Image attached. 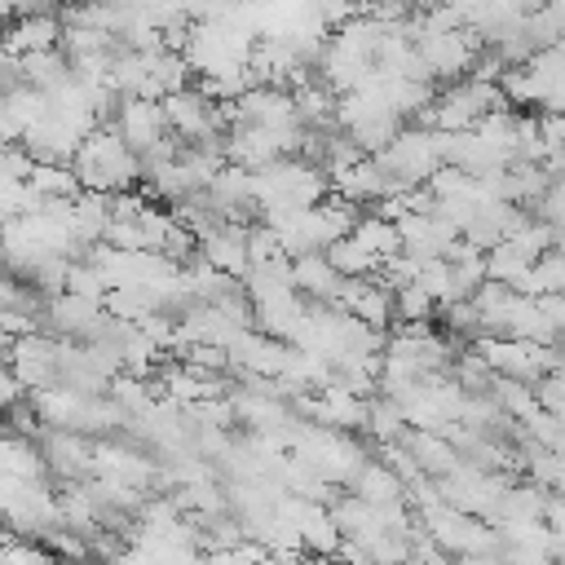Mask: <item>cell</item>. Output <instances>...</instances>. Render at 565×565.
I'll return each instance as SVG.
<instances>
[{
    "label": "cell",
    "instance_id": "cell-33",
    "mask_svg": "<svg viewBox=\"0 0 565 565\" xmlns=\"http://www.w3.org/2000/svg\"><path fill=\"white\" fill-rule=\"evenodd\" d=\"M26 397V384L18 380V371L9 366V362H0V411H9L13 402H22Z\"/></svg>",
    "mask_w": 565,
    "mask_h": 565
},
{
    "label": "cell",
    "instance_id": "cell-12",
    "mask_svg": "<svg viewBox=\"0 0 565 565\" xmlns=\"http://www.w3.org/2000/svg\"><path fill=\"white\" fill-rule=\"evenodd\" d=\"M40 450H44L49 472H57V477H66V481L93 472V441H84L79 428H49Z\"/></svg>",
    "mask_w": 565,
    "mask_h": 565
},
{
    "label": "cell",
    "instance_id": "cell-11",
    "mask_svg": "<svg viewBox=\"0 0 565 565\" xmlns=\"http://www.w3.org/2000/svg\"><path fill=\"white\" fill-rule=\"evenodd\" d=\"M93 477H110V481H124V486L146 490V486L159 477V468H154L146 455L128 450V446L97 441V446H93Z\"/></svg>",
    "mask_w": 565,
    "mask_h": 565
},
{
    "label": "cell",
    "instance_id": "cell-27",
    "mask_svg": "<svg viewBox=\"0 0 565 565\" xmlns=\"http://www.w3.org/2000/svg\"><path fill=\"white\" fill-rule=\"evenodd\" d=\"M415 282H419L437 305L455 300V282H450V260H446V256H424L419 269H415Z\"/></svg>",
    "mask_w": 565,
    "mask_h": 565
},
{
    "label": "cell",
    "instance_id": "cell-15",
    "mask_svg": "<svg viewBox=\"0 0 565 565\" xmlns=\"http://www.w3.org/2000/svg\"><path fill=\"white\" fill-rule=\"evenodd\" d=\"M291 287L305 300H331L340 287V274L327 260V252H300V256H291Z\"/></svg>",
    "mask_w": 565,
    "mask_h": 565
},
{
    "label": "cell",
    "instance_id": "cell-28",
    "mask_svg": "<svg viewBox=\"0 0 565 565\" xmlns=\"http://www.w3.org/2000/svg\"><path fill=\"white\" fill-rule=\"evenodd\" d=\"M508 238H512V243L534 260V256H543L547 247H556V225H547L543 216H525Z\"/></svg>",
    "mask_w": 565,
    "mask_h": 565
},
{
    "label": "cell",
    "instance_id": "cell-9",
    "mask_svg": "<svg viewBox=\"0 0 565 565\" xmlns=\"http://www.w3.org/2000/svg\"><path fill=\"white\" fill-rule=\"evenodd\" d=\"M57 344H62V340H53V335H44V331L13 335V344H9V366L18 371V380H22L26 388H44V384L57 380Z\"/></svg>",
    "mask_w": 565,
    "mask_h": 565
},
{
    "label": "cell",
    "instance_id": "cell-16",
    "mask_svg": "<svg viewBox=\"0 0 565 565\" xmlns=\"http://www.w3.org/2000/svg\"><path fill=\"white\" fill-rule=\"evenodd\" d=\"M0 472L31 481V477H49V463H44V450L26 433H13L0 424Z\"/></svg>",
    "mask_w": 565,
    "mask_h": 565
},
{
    "label": "cell",
    "instance_id": "cell-10",
    "mask_svg": "<svg viewBox=\"0 0 565 565\" xmlns=\"http://www.w3.org/2000/svg\"><path fill=\"white\" fill-rule=\"evenodd\" d=\"M199 256L207 265H216L230 278H243V269L252 265L247 256V225L243 221H216L212 230L199 234Z\"/></svg>",
    "mask_w": 565,
    "mask_h": 565
},
{
    "label": "cell",
    "instance_id": "cell-4",
    "mask_svg": "<svg viewBox=\"0 0 565 565\" xmlns=\"http://www.w3.org/2000/svg\"><path fill=\"white\" fill-rule=\"evenodd\" d=\"M380 159V168L388 172V181H397V185H424L428 177H433V168L441 163V154H437V137H433V128H397L393 137H388V146L375 154Z\"/></svg>",
    "mask_w": 565,
    "mask_h": 565
},
{
    "label": "cell",
    "instance_id": "cell-1",
    "mask_svg": "<svg viewBox=\"0 0 565 565\" xmlns=\"http://www.w3.org/2000/svg\"><path fill=\"white\" fill-rule=\"evenodd\" d=\"M71 168L84 190H102V194L137 190V181H141V154L115 128H102V124L93 132H84L79 150L71 154Z\"/></svg>",
    "mask_w": 565,
    "mask_h": 565
},
{
    "label": "cell",
    "instance_id": "cell-24",
    "mask_svg": "<svg viewBox=\"0 0 565 565\" xmlns=\"http://www.w3.org/2000/svg\"><path fill=\"white\" fill-rule=\"evenodd\" d=\"M530 269V256L512 243V238H499V243H490L486 247V278H494V282H516L521 274Z\"/></svg>",
    "mask_w": 565,
    "mask_h": 565
},
{
    "label": "cell",
    "instance_id": "cell-2",
    "mask_svg": "<svg viewBox=\"0 0 565 565\" xmlns=\"http://www.w3.org/2000/svg\"><path fill=\"white\" fill-rule=\"evenodd\" d=\"M291 450H296L300 459H309L313 472H318L322 481H331V486H349L353 472H358L362 459H366V450H362L353 437H344V428H331V424H300V428L291 433Z\"/></svg>",
    "mask_w": 565,
    "mask_h": 565
},
{
    "label": "cell",
    "instance_id": "cell-13",
    "mask_svg": "<svg viewBox=\"0 0 565 565\" xmlns=\"http://www.w3.org/2000/svg\"><path fill=\"white\" fill-rule=\"evenodd\" d=\"M62 18L53 9H40V13H18L9 26H4V44L22 57V53H40V49H57L62 44Z\"/></svg>",
    "mask_w": 565,
    "mask_h": 565
},
{
    "label": "cell",
    "instance_id": "cell-22",
    "mask_svg": "<svg viewBox=\"0 0 565 565\" xmlns=\"http://www.w3.org/2000/svg\"><path fill=\"white\" fill-rule=\"evenodd\" d=\"M322 252H327V260L335 265V274H340V278H366V274H380V265H384V260H380L375 252H366L353 234L331 238Z\"/></svg>",
    "mask_w": 565,
    "mask_h": 565
},
{
    "label": "cell",
    "instance_id": "cell-29",
    "mask_svg": "<svg viewBox=\"0 0 565 565\" xmlns=\"http://www.w3.org/2000/svg\"><path fill=\"white\" fill-rule=\"evenodd\" d=\"M450 371H455V380H459L468 393H481V388H490V380H494L490 362H486L477 349H463L459 358H450Z\"/></svg>",
    "mask_w": 565,
    "mask_h": 565
},
{
    "label": "cell",
    "instance_id": "cell-26",
    "mask_svg": "<svg viewBox=\"0 0 565 565\" xmlns=\"http://www.w3.org/2000/svg\"><path fill=\"white\" fill-rule=\"evenodd\" d=\"M433 309H437V300H433L415 278L393 287V322H428Z\"/></svg>",
    "mask_w": 565,
    "mask_h": 565
},
{
    "label": "cell",
    "instance_id": "cell-21",
    "mask_svg": "<svg viewBox=\"0 0 565 565\" xmlns=\"http://www.w3.org/2000/svg\"><path fill=\"white\" fill-rule=\"evenodd\" d=\"M366 252H375L380 260H388L393 252H402V234H397V221H388L384 212H358L353 230H349Z\"/></svg>",
    "mask_w": 565,
    "mask_h": 565
},
{
    "label": "cell",
    "instance_id": "cell-32",
    "mask_svg": "<svg viewBox=\"0 0 565 565\" xmlns=\"http://www.w3.org/2000/svg\"><path fill=\"white\" fill-rule=\"evenodd\" d=\"M534 124H539L543 150H561V146H565V110H539Z\"/></svg>",
    "mask_w": 565,
    "mask_h": 565
},
{
    "label": "cell",
    "instance_id": "cell-3",
    "mask_svg": "<svg viewBox=\"0 0 565 565\" xmlns=\"http://www.w3.org/2000/svg\"><path fill=\"white\" fill-rule=\"evenodd\" d=\"M424 530L450 552V556H486L499 552V530L481 521L477 512H463L455 503H437L424 512Z\"/></svg>",
    "mask_w": 565,
    "mask_h": 565
},
{
    "label": "cell",
    "instance_id": "cell-20",
    "mask_svg": "<svg viewBox=\"0 0 565 565\" xmlns=\"http://www.w3.org/2000/svg\"><path fill=\"white\" fill-rule=\"evenodd\" d=\"M26 185H31L40 199H75V194L84 190L79 177H75V168L62 163V159H35L31 172H26Z\"/></svg>",
    "mask_w": 565,
    "mask_h": 565
},
{
    "label": "cell",
    "instance_id": "cell-18",
    "mask_svg": "<svg viewBox=\"0 0 565 565\" xmlns=\"http://www.w3.org/2000/svg\"><path fill=\"white\" fill-rule=\"evenodd\" d=\"M353 494L371 499V503H393V499H406V481L384 463V459H362V468L353 472L349 481Z\"/></svg>",
    "mask_w": 565,
    "mask_h": 565
},
{
    "label": "cell",
    "instance_id": "cell-30",
    "mask_svg": "<svg viewBox=\"0 0 565 565\" xmlns=\"http://www.w3.org/2000/svg\"><path fill=\"white\" fill-rule=\"evenodd\" d=\"M62 291L102 300V296H106V278H102V269H97L93 260H71V265H66V282H62Z\"/></svg>",
    "mask_w": 565,
    "mask_h": 565
},
{
    "label": "cell",
    "instance_id": "cell-5",
    "mask_svg": "<svg viewBox=\"0 0 565 565\" xmlns=\"http://www.w3.org/2000/svg\"><path fill=\"white\" fill-rule=\"evenodd\" d=\"M415 49L428 66L433 79H459L472 71V62L481 57L486 40L472 26H450V31H424L415 35Z\"/></svg>",
    "mask_w": 565,
    "mask_h": 565
},
{
    "label": "cell",
    "instance_id": "cell-23",
    "mask_svg": "<svg viewBox=\"0 0 565 565\" xmlns=\"http://www.w3.org/2000/svg\"><path fill=\"white\" fill-rule=\"evenodd\" d=\"M543 512H547V490H543V486H534V481L512 486V481H508L494 521H539Z\"/></svg>",
    "mask_w": 565,
    "mask_h": 565
},
{
    "label": "cell",
    "instance_id": "cell-17",
    "mask_svg": "<svg viewBox=\"0 0 565 565\" xmlns=\"http://www.w3.org/2000/svg\"><path fill=\"white\" fill-rule=\"evenodd\" d=\"M106 225H110V194L102 190H79L71 199V230H75V243L79 247H93L97 238H106Z\"/></svg>",
    "mask_w": 565,
    "mask_h": 565
},
{
    "label": "cell",
    "instance_id": "cell-25",
    "mask_svg": "<svg viewBox=\"0 0 565 565\" xmlns=\"http://www.w3.org/2000/svg\"><path fill=\"white\" fill-rule=\"evenodd\" d=\"M362 428H366L371 437H380V441L402 437V433H406V415H402L397 397H388V393L366 397V424H362Z\"/></svg>",
    "mask_w": 565,
    "mask_h": 565
},
{
    "label": "cell",
    "instance_id": "cell-19",
    "mask_svg": "<svg viewBox=\"0 0 565 565\" xmlns=\"http://www.w3.org/2000/svg\"><path fill=\"white\" fill-rule=\"evenodd\" d=\"M18 71H22V84H31V88H57L66 75H71V57H66V49L57 44V49H40V53H22L18 57Z\"/></svg>",
    "mask_w": 565,
    "mask_h": 565
},
{
    "label": "cell",
    "instance_id": "cell-7",
    "mask_svg": "<svg viewBox=\"0 0 565 565\" xmlns=\"http://www.w3.org/2000/svg\"><path fill=\"white\" fill-rule=\"evenodd\" d=\"M115 132L137 150H154L163 137H168V119H163V106L159 97H119L115 106Z\"/></svg>",
    "mask_w": 565,
    "mask_h": 565
},
{
    "label": "cell",
    "instance_id": "cell-14",
    "mask_svg": "<svg viewBox=\"0 0 565 565\" xmlns=\"http://www.w3.org/2000/svg\"><path fill=\"white\" fill-rule=\"evenodd\" d=\"M402 446L415 455L419 472H428V477H446V472L463 459L459 446H455L446 433H437V428H406V433H402Z\"/></svg>",
    "mask_w": 565,
    "mask_h": 565
},
{
    "label": "cell",
    "instance_id": "cell-34",
    "mask_svg": "<svg viewBox=\"0 0 565 565\" xmlns=\"http://www.w3.org/2000/svg\"><path fill=\"white\" fill-rule=\"evenodd\" d=\"M18 486H22L18 477H9V472H0V516H4L9 508H13V499H18Z\"/></svg>",
    "mask_w": 565,
    "mask_h": 565
},
{
    "label": "cell",
    "instance_id": "cell-6",
    "mask_svg": "<svg viewBox=\"0 0 565 565\" xmlns=\"http://www.w3.org/2000/svg\"><path fill=\"white\" fill-rule=\"evenodd\" d=\"M163 106V119H168V132L177 141H203V137H221L225 128V115L221 106H212V97L199 88V84H185V88H172L159 97Z\"/></svg>",
    "mask_w": 565,
    "mask_h": 565
},
{
    "label": "cell",
    "instance_id": "cell-31",
    "mask_svg": "<svg viewBox=\"0 0 565 565\" xmlns=\"http://www.w3.org/2000/svg\"><path fill=\"white\" fill-rule=\"evenodd\" d=\"M247 256L252 260H274V256H287V252H282L278 234L260 221V225H247Z\"/></svg>",
    "mask_w": 565,
    "mask_h": 565
},
{
    "label": "cell",
    "instance_id": "cell-8",
    "mask_svg": "<svg viewBox=\"0 0 565 565\" xmlns=\"http://www.w3.org/2000/svg\"><path fill=\"white\" fill-rule=\"evenodd\" d=\"M44 318L57 335H71V340H93L106 322V309L102 300L93 296H75V291H57L44 300Z\"/></svg>",
    "mask_w": 565,
    "mask_h": 565
},
{
    "label": "cell",
    "instance_id": "cell-35",
    "mask_svg": "<svg viewBox=\"0 0 565 565\" xmlns=\"http://www.w3.org/2000/svg\"><path fill=\"white\" fill-rule=\"evenodd\" d=\"M18 13H13V0H0V35H4V26L13 22Z\"/></svg>",
    "mask_w": 565,
    "mask_h": 565
}]
</instances>
